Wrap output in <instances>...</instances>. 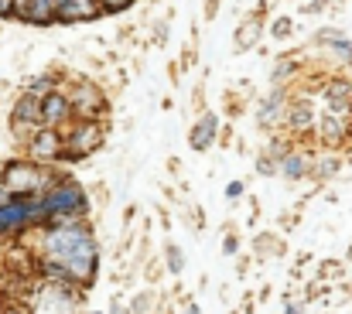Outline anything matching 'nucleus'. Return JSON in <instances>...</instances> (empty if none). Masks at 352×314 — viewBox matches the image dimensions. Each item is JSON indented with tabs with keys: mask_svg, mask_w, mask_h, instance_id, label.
Returning a JSON list of instances; mask_svg holds the SVG:
<instances>
[{
	"mask_svg": "<svg viewBox=\"0 0 352 314\" xmlns=\"http://www.w3.org/2000/svg\"><path fill=\"white\" fill-rule=\"evenodd\" d=\"M41 130V100H34V96H21L17 103H14V133H21V137H34Z\"/></svg>",
	"mask_w": 352,
	"mask_h": 314,
	"instance_id": "6e6552de",
	"label": "nucleus"
},
{
	"mask_svg": "<svg viewBox=\"0 0 352 314\" xmlns=\"http://www.w3.org/2000/svg\"><path fill=\"white\" fill-rule=\"evenodd\" d=\"M103 3H107V10H126L133 0H103Z\"/></svg>",
	"mask_w": 352,
	"mask_h": 314,
	"instance_id": "b1692460",
	"label": "nucleus"
},
{
	"mask_svg": "<svg viewBox=\"0 0 352 314\" xmlns=\"http://www.w3.org/2000/svg\"><path fill=\"white\" fill-rule=\"evenodd\" d=\"M226 195H230V199H239V195H243V185H239V181H233V185L226 188Z\"/></svg>",
	"mask_w": 352,
	"mask_h": 314,
	"instance_id": "393cba45",
	"label": "nucleus"
},
{
	"mask_svg": "<svg viewBox=\"0 0 352 314\" xmlns=\"http://www.w3.org/2000/svg\"><path fill=\"white\" fill-rule=\"evenodd\" d=\"M291 72H294V62H291V58H280V62H277V69H274V86H277V89H284V79H287Z\"/></svg>",
	"mask_w": 352,
	"mask_h": 314,
	"instance_id": "aec40b11",
	"label": "nucleus"
},
{
	"mask_svg": "<svg viewBox=\"0 0 352 314\" xmlns=\"http://www.w3.org/2000/svg\"><path fill=\"white\" fill-rule=\"evenodd\" d=\"M287 27H291L287 21H277V27H274V34H277V38H284V34H287Z\"/></svg>",
	"mask_w": 352,
	"mask_h": 314,
	"instance_id": "bb28decb",
	"label": "nucleus"
},
{
	"mask_svg": "<svg viewBox=\"0 0 352 314\" xmlns=\"http://www.w3.org/2000/svg\"><path fill=\"white\" fill-rule=\"evenodd\" d=\"M212 137H216V116L209 113V116H202V120L195 123V130H192V147H195V150H206V147L212 144Z\"/></svg>",
	"mask_w": 352,
	"mask_h": 314,
	"instance_id": "f3484780",
	"label": "nucleus"
},
{
	"mask_svg": "<svg viewBox=\"0 0 352 314\" xmlns=\"http://www.w3.org/2000/svg\"><path fill=\"white\" fill-rule=\"evenodd\" d=\"M0 188H3L10 199H34V195H45V192L52 188V178H48L41 168L28 164V161H14V164L3 168Z\"/></svg>",
	"mask_w": 352,
	"mask_h": 314,
	"instance_id": "f03ea898",
	"label": "nucleus"
},
{
	"mask_svg": "<svg viewBox=\"0 0 352 314\" xmlns=\"http://www.w3.org/2000/svg\"><path fill=\"white\" fill-rule=\"evenodd\" d=\"M308 168H311V161H308L305 154H284V157L277 161V171H280L284 178H291V181L305 178V175H308Z\"/></svg>",
	"mask_w": 352,
	"mask_h": 314,
	"instance_id": "dca6fc26",
	"label": "nucleus"
},
{
	"mask_svg": "<svg viewBox=\"0 0 352 314\" xmlns=\"http://www.w3.org/2000/svg\"><path fill=\"white\" fill-rule=\"evenodd\" d=\"M315 130H318V140L325 147H339L346 137H349V120H336V116H318L315 120Z\"/></svg>",
	"mask_w": 352,
	"mask_h": 314,
	"instance_id": "ddd939ff",
	"label": "nucleus"
},
{
	"mask_svg": "<svg viewBox=\"0 0 352 314\" xmlns=\"http://www.w3.org/2000/svg\"><path fill=\"white\" fill-rule=\"evenodd\" d=\"M256 34H260V24H256V21H250V24L243 27V34L236 38V48H239V52H243V48H250V45L256 41Z\"/></svg>",
	"mask_w": 352,
	"mask_h": 314,
	"instance_id": "6ab92c4d",
	"label": "nucleus"
},
{
	"mask_svg": "<svg viewBox=\"0 0 352 314\" xmlns=\"http://www.w3.org/2000/svg\"><path fill=\"white\" fill-rule=\"evenodd\" d=\"M69 120H72V106L65 100V93H48L41 100V126L55 130V126H62Z\"/></svg>",
	"mask_w": 352,
	"mask_h": 314,
	"instance_id": "9d476101",
	"label": "nucleus"
},
{
	"mask_svg": "<svg viewBox=\"0 0 352 314\" xmlns=\"http://www.w3.org/2000/svg\"><path fill=\"white\" fill-rule=\"evenodd\" d=\"M24 3H28V0H10V7H14V14H17V10H21Z\"/></svg>",
	"mask_w": 352,
	"mask_h": 314,
	"instance_id": "c756f323",
	"label": "nucleus"
},
{
	"mask_svg": "<svg viewBox=\"0 0 352 314\" xmlns=\"http://www.w3.org/2000/svg\"><path fill=\"white\" fill-rule=\"evenodd\" d=\"M31 311L28 314H76L79 308V291L76 287H55V284H45L34 298H31Z\"/></svg>",
	"mask_w": 352,
	"mask_h": 314,
	"instance_id": "39448f33",
	"label": "nucleus"
},
{
	"mask_svg": "<svg viewBox=\"0 0 352 314\" xmlns=\"http://www.w3.org/2000/svg\"><path fill=\"white\" fill-rule=\"evenodd\" d=\"M103 137H107L103 123H96V120H82V123L69 133V140H62V161L89 157L93 150H100V147H103Z\"/></svg>",
	"mask_w": 352,
	"mask_h": 314,
	"instance_id": "20e7f679",
	"label": "nucleus"
},
{
	"mask_svg": "<svg viewBox=\"0 0 352 314\" xmlns=\"http://www.w3.org/2000/svg\"><path fill=\"white\" fill-rule=\"evenodd\" d=\"M260 175H277V157H260Z\"/></svg>",
	"mask_w": 352,
	"mask_h": 314,
	"instance_id": "4be33fe9",
	"label": "nucleus"
},
{
	"mask_svg": "<svg viewBox=\"0 0 352 314\" xmlns=\"http://www.w3.org/2000/svg\"><path fill=\"white\" fill-rule=\"evenodd\" d=\"M182 314H199V308H195V304H185V308H182Z\"/></svg>",
	"mask_w": 352,
	"mask_h": 314,
	"instance_id": "c85d7f7f",
	"label": "nucleus"
},
{
	"mask_svg": "<svg viewBox=\"0 0 352 314\" xmlns=\"http://www.w3.org/2000/svg\"><path fill=\"white\" fill-rule=\"evenodd\" d=\"M10 202H14V199H10V195H7V192L0 188V209H3V205H10Z\"/></svg>",
	"mask_w": 352,
	"mask_h": 314,
	"instance_id": "cd10ccee",
	"label": "nucleus"
},
{
	"mask_svg": "<svg viewBox=\"0 0 352 314\" xmlns=\"http://www.w3.org/2000/svg\"><path fill=\"white\" fill-rule=\"evenodd\" d=\"M318 168H322V178H332V175L339 171V161H322Z\"/></svg>",
	"mask_w": 352,
	"mask_h": 314,
	"instance_id": "5701e85b",
	"label": "nucleus"
},
{
	"mask_svg": "<svg viewBox=\"0 0 352 314\" xmlns=\"http://www.w3.org/2000/svg\"><path fill=\"white\" fill-rule=\"evenodd\" d=\"M284 109H287L284 89H274V93H270V96L260 103L256 123H260V126H277V123H284Z\"/></svg>",
	"mask_w": 352,
	"mask_h": 314,
	"instance_id": "4468645a",
	"label": "nucleus"
},
{
	"mask_svg": "<svg viewBox=\"0 0 352 314\" xmlns=\"http://www.w3.org/2000/svg\"><path fill=\"white\" fill-rule=\"evenodd\" d=\"M315 120H318V113H315V106H311L308 96L294 100V103L284 109V123H287L294 133H308V130H315Z\"/></svg>",
	"mask_w": 352,
	"mask_h": 314,
	"instance_id": "f8f14e48",
	"label": "nucleus"
},
{
	"mask_svg": "<svg viewBox=\"0 0 352 314\" xmlns=\"http://www.w3.org/2000/svg\"><path fill=\"white\" fill-rule=\"evenodd\" d=\"M65 100L72 106V116H79V120H96V116L107 113V96H103V89H100L96 82H79V86H72V93H69Z\"/></svg>",
	"mask_w": 352,
	"mask_h": 314,
	"instance_id": "423d86ee",
	"label": "nucleus"
},
{
	"mask_svg": "<svg viewBox=\"0 0 352 314\" xmlns=\"http://www.w3.org/2000/svg\"><path fill=\"white\" fill-rule=\"evenodd\" d=\"M100 14L96 0H55V21L76 24V21H93Z\"/></svg>",
	"mask_w": 352,
	"mask_h": 314,
	"instance_id": "9b49d317",
	"label": "nucleus"
},
{
	"mask_svg": "<svg viewBox=\"0 0 352 314\" xmlns=\"http://www.w3.org/2000/svg\"><path fill=\"white\" fill-rule=\"evenodd\" d=\"M38 205H41V218H45V222H52V218H82L86 195H82L79 185L62 181V185H52V188L38 199Z\"/></svg>",
	"mask_w": 352,
	"mask_h": 314,
	"instance_id": "7ed1b4c3",
	"label": "nucleus"
},
{
	"mask_svg": "<svg viewBox=\"0 0 352 314\" xmlns=\"http://www.w3.org/2000/svg\"><path fill=\"white\" fill-rule=\"evenodd\" d=\"M322 103H325V116L336 120H349L352 116V82L346 79H332L322 89Z\"/></svg>",
	"mask_w": 352,
	"mask_h": 314,
	"instance_id": "0eeeda50",
	"label": "nucleus"
},
{
	"mask_svg": "<svg viewBox=\"0 0 352 314\" xmlns=\"http://www.w3.org/2000/svg\"><path fill=\"white\" fill-rule=\"evenodd\" d=\"M38 253L45 263L69 273V280L76 287H86L96 277L100 249L82 218H52L48 229H41V236H38Z\"/></svg>",
	"mask_w": 352,
	"mask_h": 314,
	"instance_id": "f257e3e1",
	"label": "nucleus"
},
{
	"mask_svg": "<svg viewBox=\"0 0 352 314\" xmlns=\"http://www.w3.org/2000/svg\"><path fill=\"white\" fill-rule=\"evenodd\" d=\"M3 314H28V311H24V308H7Z\"/></svg>",
	"mask_w": 352,
	"mask_h": 314,
	"instance_id": "7c9ffc66",
	"label": "nucleus"
},
{
	"mask_svg": "<svg viewBox=\"0 0 352 314\" xmlns=\"http://www.w3.org/2000/svg\"><path fill=\"white\" fill-rule=\"evenodd\" d=\"M28 150H31L34 161H62V137H58V130L41 126V130L28 140Z\"/></svg>",
	"mask_w": 352,
	"mask_h": 314,
	"instance_id": "1a4fd4ad",
	"label": "nucleus"
},
{
	"mask_svg": "<svg viewBox=\"0 0 352 314\" xmlns=\"http://www.w3.org/2000/svg\"><path fill=\"white\" fill-rule=\"evenodd\" d=\"M48 93H55V79H52V76H38V79H31V86H28V96H34V100H45Z\"/></svg>",
	"mask_w": 352,
	"mask_h": 314,
	"instance_id": "a211bd4d",
	"label": "nucleus"
},
{
	"mask_svg": "<svg viewBox=\"0 0 352 314\" xmlns=\"http://www.w3.org/2000/svg\"><path fill=\"white\" fill-rule=\"evenodd\" d=\"M17 17L28 21V24H52L55 21V0H28L17 10Z\"/></svg>",
	"mask_w": 352,
	"mask_h": 314,
	"instance_id": "2eb2a0df",
	"label": "nucleus"
},
{
	"mask_svg": "<svg viewBox=\"0 0 352 314\" xmlns=\"http://www.w3.org/2000/svg\"><path fill=\"white\" fill-rule=\"evenodd\" d=\"M182 263H185L182 253H178L175 246H168V267H171V273H182Z\"/></svg>",
	"mask_w": 352,
	"mask_h": 314,
	"instance_id": "412c9836",
	"label": "nucleus"
},
{
	"mask_svg": "<svg viewBox=\"0 0 352 314\" xmlns=\"http://www.w3.org/2000/svg\"><path fill=\"white\" fill-rule=\"evenodd\" d=\"M0 17H14V7H10V0H0Z\"/></svg>",
	"mask_w": 352,
	"mask_h": 314,
	"instance_id": "a878e982",
	"label": "nucleus"
}]
</instances>
